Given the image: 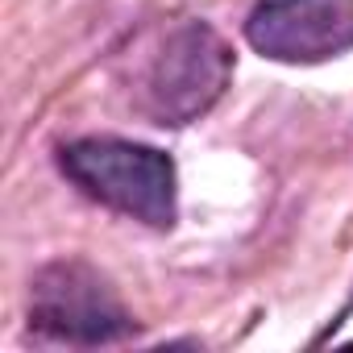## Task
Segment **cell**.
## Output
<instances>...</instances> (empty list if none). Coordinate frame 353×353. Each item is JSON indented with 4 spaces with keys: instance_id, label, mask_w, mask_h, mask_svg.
<instances>
[{
    "instance_id": "6da1fadb",
    "label": "cell",
    "mask_w": 353,
    "mask_h": 353,
    "mask_svg": "<svg viewBox=\"0 0 353 353\" xmlns=\"http://www.w3.org/2000/svg\"><path fill=\"white\" fill-rule=\"evenodd\" d=\"M233 79V50L208 21H179L133 54V108L162 125L179 129L200 121Z\"/></svg>"
},
{
    "instance_id": "7a4b0ae2",
    "label": "cell",
    "mask_w": 353,
    "mask_h": 353,
    "mask_svg": "<svg viewBox=\"0 0 353 353\" xmlns=\"http://www.w3.org/2000/svg\"><path fill=\"white\" fill-rule=\"evenodd\" d=\"M59 170L88 200L150 229H170L179 216V170L154 145L108 133L75 137L59 145Z\"/></svg>"
},
{
    "instance_id": "3957f363",
    "label": "cell",
    "mask_w": 353,
    "mask_h": 353,
    "mask_svg": "<svg viewBox=\"0 0 353 353\" xmlns=\"http://www.w3.org/2000/svg\"><path fill=\"white\" fill-rule=\"evenodd\" d=\"M30 332L50 345H112L137 332L117 287L83 258L46 262L30 283Z\"/></svg>"
},
{
    "instance_id": "277c9868",
    "label": "cell",
    "mask_w": 353,
    "mask_h": 353,
    "mask_svg": "<svg viewBox=\"0 0 353 353\" xmlns=\"http://www.w3.org/2000/svg\"><path fill=\"white\" fill-rule=\"evenodd\" d=\"M245 42L274 63H328L353 50V0H258Z\"/></svg>"
},
{
    "instance_id": "5b68a950",
    "label": "cell",
    "mask_w": 353,
    "mask_h": 353,
    "mask_svg": "<svg viewBox=\"0 0 353 353\" xmlns=\"http://www.w3.org/2000/svg\"><path fill=\"white\" fill-rule=\"evenodd\" d=\"M349 312H353V299H349V307H345V312H341V316H336V320H332V324H328V332H336V328H341V320H345V316H349ZM328 332H324V336H328ZM324 336H316V341H324Z\"/></svg>"
}]
</instances>
